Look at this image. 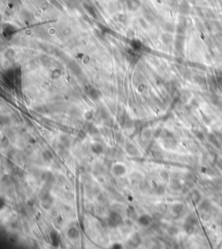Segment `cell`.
<instances>
[{
  "mask_svg": "<svg viewBox=\"0 0 222 249\" xmlns=\"http://www.w3.org/2000/svg\"><path fill=\"white\" fill-rule=\"evenodd\" d=\"M123 222L122 217L121 216L120 213L116 212H111L108 217V225L109 227H110L112 228H115L118 227L119 226H121Z\"/></svg>",
  "mask_w": 222,
  "mask_h": 249,
  "instance_id": "1",
  "label": "cell"
},
{
  "mask_svg": "<svg viewBox=\"0 0 222 249\" xmlns=\"http://www.w3.org/2000/svg\"><path fill=\"white\" fill-rule=\"evenodd\" d=\"M85 93L93 100H97L101 97L100 91H98L97 89H95V87H93L92 85H90L85 86Z\"/></svg>",
  "mask_w": 222,
  "mask_h": 249,
  "instance_id": "2",
  "label": "cell"
},
{
  "mask_svg": "<svg viewBox=\"0 0 222 249\" xmlns=\"http://www.w3.org/2000/svg\"><path fill=\"white\" fill-rule=\"evenodd\" d=\"M126 172H127L126 167L123 165H122V164H115L113 166V172H114V174L116 177L123 176L126 173Z\"/></svg>",
  "mask_w": 222,
  "mask_h": 249,
  "instance_id": "3",
  "label": "cell"
},
{
  "mask_svg": "<svg viewBox=\"0 0 222 249\" xmlns=\"http://www.w3.org/2000/svg\"><path fill=\"white\" fill-rule=\"evenodd\" d=\"M138 222L142 227H148L152 222V217L149 214H142L138 218Z\"/></svg>",
  "mask_w": 222,
  "mask_h": 249,
  "instance_id": "4",
  "label": "cell"
},
{
  "mask_svg": "<svg viewBox=\"0 0 222 249\" xmlns=\"http://www.w3.org/2000/svg\"><path fill=\"white\" fill-rule=\"evenodd\" d=\"M126 152L128 154H130V156H139L140 155V152L139 150L131 143H127L126 144Z\"/></svg>",
  "mask_w": 222,
  "mask_h": 249,
  "instance_id": "5",
  "label": "cell"
},
{
  "mask_svg": "<svg viewBox=\"0 0 222 249\" xmlns=\"http://www.w3.org/2000/svg\"><path fill=\"white\" fill-rule=\"evenodd\" d=\"M140 244H141V237H140V235H139L138 233L135 232V233H134V234L132 235V237L130 239V240H129V245L131 246V247L136 248V247H138Z\"/></svg>",
  "mask_w": 222,
  "mask_h": 249,
  "instance_id": "6",
  "label": "cell"
},
{
  "mask_svg": "<svg viewBox=\"0 0 222 249\" xmlns=\"http://www.w3.org/2000/svg\"><path fill=\"white\" fill-rule=\"evenodd\" d=\"M50 237H51V245L53 247H58L60 242H61L59 234L56 231H52L50 233Z\"/></svg>",
  "mask_w": 222,
  "mask_h": 249,
  "instance_id": "7",
  "label": "cell"
},
{
  "mask_svg": "<svg viewBox=\"0 0 222 249\" xmlns=\"http://www.w3.org/2000/svg\"><path fill=\"white\" fill-rule=\"evenodd\" d=\"M67 235H68V237L70 238V239H71V240H76V239H78L79 238V231H78V229L76 228V227H70V229L68 230V232H67Z\"/></svg>",
  "mask_w": 222,
  "mask_h": 249,
  "instance_id": "8",
  "label": "cell"
},
{
  "mask_svg": "<svg viewBox=\"0 0 222 249\" xmlns=\"http://www.w3.org/2000/svg\"><path fill=\"white\" fill-rule=\"evenodd\" d=\"M91 151L95 154H97V155L102 154L104 152V146L100 143H95L91 146Z\"/></svg>",
  "mask_w": 222,
  "mask_h": 249,
  "instance_id": "9",
  "label": "cell"
},
{
  "mask_svg": "<svg viewBox=\"0 0 222 249\" xmlns=\"http://www.w3.org/2000/svg\"><path fill=\"white\" fill-rule=\"evenodd\" d=\"M84 129H85V131H86L87 133L92 134V135H95V134H96L98 133L97 128H96L93 124H91V123H86V124L84 125Z\"/></svg>",
  "mask_w": 222,
  "mask_h": 249,
  "instance_id": "10",
  "label": "cell"
},
{
  "mask_svg": "<svg viewBox=\"0 0 222 249\" xmlns=\"http://www.w3.org/2000/svg\"><path fill=\"white\" fill-rule=\"evenodd\" d=\"M42 157H43V159L45 161L49 162V161H51L53 159V154H52V153L50 150H45L42 153Z\"/></svg>",
  "mask_w": 222,
  "mask_h": 249,
  "instance_id": "11",
  "label": "cell"
},
{
  "mask_svg": "<svg viewBox=\"0 0 222 249\" xmlns=\"http://www.w3.org/2000/svg\"><path fill=\"white\" fill-rule=\"evenodd\" d=\"M181 211H182V205L177 204V205H174V206L173 207V212H174V213L179 214Z\"/></svg>",
  "mask_w": 222,
  "mask_h": 249,
  "instance_id": "12",
  "label": "cell"
},
{
  "mask_svg": "<svg viewBox=\"0 0 222 249\" xmlns=\"http://www.w3.org/2000/svg\"><path fill=\"white\" fill-rule=\"evenodd\" d=\"M167 232H168V233L170 234V235H175L177 232H178V229L175 227H174V226H172V227H168V229H167Z\"/></svg>",
  "mask_w": 222,
  "mask_h": 249,
  "instance_id": "13",
  "label": "cell"
},
{
  "mask_svg": "<svg viewBox=\"0 0 222 249\" xmlns=\"http://www.w3.org/2000/svg\"><path fill=\"white\" fill-rule=\"evenodd\" d=\"M156 192H157V194H159V195H162V194L165 192V187H164L162 185H159V186L156 187Z\"/></svg>",
  "mask_w": 222,
  "mask_h": 249,
  "instance_id": "14",
  "label": "cell"
},
{
  "mask_svg": "<svg viewBox=\"0 0 222 249\" xmlns=\"http://www.w3.org/2000/svg\"><path fill=\"white\" fill-rule=\"evenodd\" d=\"M61 140H62V143H63L66 146H70V141H69V138H68L66 136H63V137H61Z\"/></svg>",
  "mask_w": 222,
  "mask_h": 249,
  "instance_id": "15",
  "label": "cell"
},
{
  "mask_svg": "<svg viewBox=\"0 0 222 249\" xmlns=\"http://www.w3.org/2000/svg\"><path fill=\"white\" fill-rule=\"evenodd\" d=\"M86 132H84L83 130H81L79 133H78V137L81 138V139H83V138H86Z\"/></svg>",
  "mask_w": 222,
  "mask_h": 249,
  "instance_id": "16",
  "label": "cell"
},
{
  "mask_svg": "<svg viewBox=\"0 0 222 249\" xmlns=\"http://www.w3.org/2000/svg\"><path fill=\"white\" fill-rule=\"evenodd\" d=\"M161 177L163 179H168V173L166 172V171H162V172H161Z\"/></svg>",
  "mask_w": 222,
  "mask_h": 249,
  "instance_id": "17",
  "label": "cell"
},
{
  "mask_svg": "<svg viewBox=\"0 0 222 249\" xmlns=\"http://www.w3.org/2000/svg\"><path fill=\"white\" fill-rule=\"evenodd\" d=\"M92 118H93L92 112H88V113H86V114H85V118H86L87 120H90Z\"/></svg>",
  "mask_w": 222,
  "mask_h": 249,
  "instance_id": "18",
  "label": "cell"
},
{
  "mask_svg": "<svg viewBox=\"0 0 222 249\" xmlns=\"http://www.w3.org/2000/svg\"><path fill=\"white\" fill-rule=\"evenodd\" d=\"M111 248H122V245L120 244V243H114V244L111 246Z\"/></svg>",
  "mask_w": 222,
  "mask_h": 249,
  "instance_id": "19",
  "label": "cell"
}]
</instances>
